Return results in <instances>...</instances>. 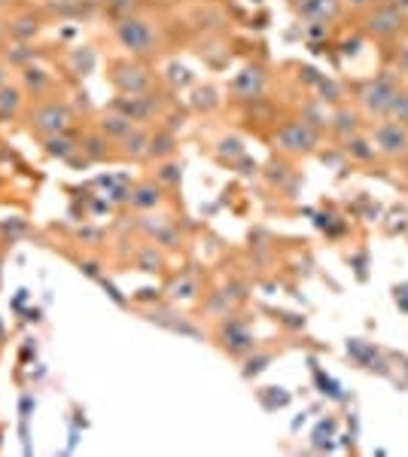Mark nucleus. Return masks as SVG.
<instances>
[{
    "label": "nucleus",
    "mask_w": 408,
    "mask_h": 457,
    "mask_svg": "<svg viewBox=\"0 0 408 457\" xmlns=\"http://www.w3.org/2000/svg\"><path fill=\"white\" fill-rule=\"evenodd\" d=\"M375 143H378V150L387 153V155L405 153L408 150V131H405L400 122H384L375 131Z\"/></svg>",
    "instance_id": "1"
},
{
    "label": "nucleus",
    "mask_w": 408,
    "mask_h": 457,
    "mask_svg": "<svg viewBox=\"0 0 408 457\" xmlns=\"http://www.w3.org/2000/svg\"><path fill=\"white\" fill-rule=\"evenodd\" d=\"M393 95H396L393 82L384 77V79H378V82H372V86L366 89L363 101H366L369 110H387V107H390V101H393Z\"/></svg>",
    "instance_id": "2"
},
{
    "label": "nucleus",
    "mask_w": 408,
    "mask_h": 457,
    "mask_svg": "<svg viewBox=\"0 0 408 457\" xmlns=\"http://www.w3.org/2000/svg\"><path fill=\"white\" fill-rule=\"evenodd\" d=\"M387 110H393V113L400 116V122H402V119H408V95H400V91H396Z\"/></svg>",
    "instance_id": "3"
},
{
    "label": "nucleus",
    "mask_w": 408,
    "mask_h": 457,
    "mask_svg": "<svg viewBox=\"0 0 408 457\" xmlns=\"http://www.w3.org/2000/svg\"><path fill=\"white\" fill-rule=\"evenodd\" d=\"M372 31H378V34H390V31H393V15H390V13L378 15L375 22H372Z\"/></svg>",
    "instance_id": "4"
},
{
    "label": "nucleus",
    "mask_w": 408,
    "mask_h": 457,
    "mask_svg": "<svg viewBox=\"0 0 408 457\" xmlns=\"http://www.w3.org/2000/svg\"><path fill=\"white\" fill-rule=\"evenodd\" d=\"M402 70H405V73H408V49H405V52H402Z\"/></svg>",
    "instance_id": "5"
}]
</instances>
